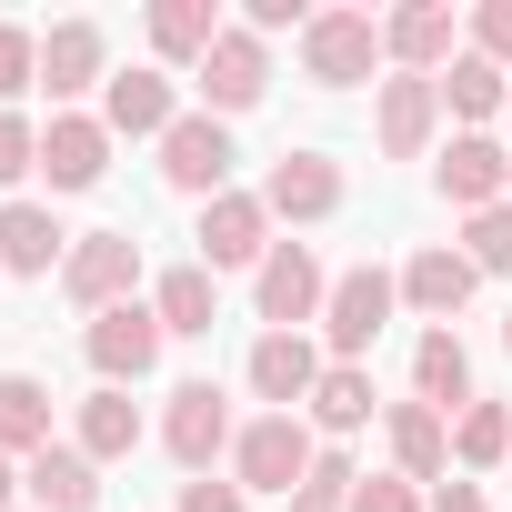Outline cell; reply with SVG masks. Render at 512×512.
Masks as SVG:
<instances>
[{
    "label": "cell",
    "instance_id": "cell-7",
    "mask_svg": "<svg viewBox=\"0 0 512 512\" xmlns=\"http://www.w3.org/2000/svg\"><path fill=\"white\" fill-rule=\"evenodd\" d=\"M161 312L151 302H121V312H101L91 332H81V352H91V372L111 382V392H131V382H151V362H161Z\"/></svg>",
    "mask_w": 512,
    "mask_h": 512
},
{
    "label": "cell",
    "instance_id": "cell-29",
    "mask_svg": "<svg viewBox=\"0 0 512 512\" xmlns=\"http://www.w3.org/2000/svg\"><path fill=\"white\" fill-rule=\"evenodd\" d=\"M131 442H141V402H131V392H111V382H101V392H91V402H81V452H91V462H121V452H131Z\"/></svg>",
    "mask_w": 512,
    "mask_h": 512
},
{
    "label": "cell",
    "instance_id": "cell-33",
    "mask_svg": "<svg viewBox=\"0 0 512 512\" xmlns=\"http://www.w3.org/2000/svg\"><path fill=\"white\" fill-rule=\"evenodd\" d=\"M41 81V31H21V21H0V111H11L21 91Z\"/></svg>",
    "mask_w": 512,
    "mask_h": 512
},
{
    "label": "cell",
    "instance_id": "cell-19",
    "mask_svg": "<svg viewBox=\"0 0 512 512\" xmlns=\"http://www.w3.org/2000/svg\"><path fill=\"white\" fill-rule=\"evenodd\" d=\"M392 462H402V482L422 492V482H452V412H432V402H392Z\"/></svg>",
    "mask_w": 512,
    "mask_h": 512
},
{
    "label": "cell",
    "instance_id": "cell-16",
    "mask_svg": "<svg viewBox=\"0 0 512 512\" xmlns=\"http://www.w3.org/2000/svg\"><path fill=\"white\" fill-rule=\"evenodd\" d=\"M382 61H392V71H412V81H442V71L462 61V41H452V11H432V0L392 11V21H382Z\"/></svg>",
    "mask_w": 512,
    "mask_h": 512
},
{
    "label": "cell",
    "instance_id": "cell-21",
    "mask_svg": "<svg viewBox=\"0 0 512 512\" xmlns=\"http://www.w3.org/2000/svg\"><path fill=\"white\" fill-rule=\"evenodd\" d=\"M472 282H482V272L462 262L452 241H442V251H412V262H402V302H412V312H422L432 332H442V322H452V312L472 302Z\"/></svg>",
    "mask_w": 512,
    "mask_h": 512
},
{
    "label": "cell",
    "instance_id": "cell-17",
    "mask_svg": "<svg viewBox=\"0 0 512 512\" xmlns=\"http://www.w3.org/2000/svg\"><path fill=\"white\" fill-rule=\"evenodd\" d=\"M372 131H382V151H392V161H422V151H432V131H442V81H412V71H392V81H382V111H372Z\"/></svg>",
    "mask_w": 512,
    "mask_h": 512
},
{
    "label": "cell",
    "instance_id": "cell-24",
    "mask_svg": "<svg viewBox=\"0 0 512 512\" xmlns=\"http://www.w3.org/2000/svg\"><path fill=\"white\" fill-rule=\"evenodd\" d=\"M151 312H161V332H171V342H201V332L221 322V282H211L201 262H171V272H161V292H151Z\"/></svg>",
    "mask_w": 512,
    "mask_h": 512
},
{
    "label": "cell",
    "instance_id": "cell-14",
    "mask_svg": "<svg viewBox=\"0 0 512 512\" xmlns=\"http://www.w3.org/2000/svg\"><path fill=\"white\" fill-rule=\"evenodd\" d=\"M101 171H111V121L51 111V131H41V181H51V191H91Z\"/></svg>",
    "mask_w": 512,
    "mask_h": 512
},
{
    "label": "cell",
    "instance_id": "cell-5",
    "mask_svg": "<svg viewBox=\"0 0 512 512\" xmlns=\"http://www.w3.org/2000/svg\"><path fill=\"white\" fill-rule=\"evenodd\" d=\"M161 442H171V462L201 482L231 442H241V422H231V402H221V382H171V412H161Z\"/></svg>",
    "mask_w": 512,
    "mask_h": 512
},
{
    "label": "cell",
    "instance_id": "cell-3",
    "mask_svg": "<svg viewBox=\"0 0 512 512\" xmlns=\"http://www.w3.org/2000/svg\"><path fill=\"white\" fill-rule=\"evenodd\" d=\"M392 302H402V282H392L382 262H362V272H342V282H332V302H322V352H332V362H362V352L382 342V322H392Z\"/></svg>",
    "mask_w": 512,
    "mask_h": 512
},
{
    "label": "cell",
    "instance_id": "cell-36",
    "mask_svg": "<svg viewBox=\"0 0 512 512\" xmlns=\"http://www.w3.org/2000/svg\"><path fill=\"white\" fill-rule=\"evenodd\" d=\"M181 512H251V492L221 482V472H201V482H181Z\"/></svg>",
    "mask_w": 512,
    "mask_h": 512
},
{
    "label": "cell",
    "instance_id": "cell-23",
    "mask_svg": "<svg viewBox=\"0 0 512 512\" xmlns=\"http://www.w3.org/2000/svg\"><path fill=\"white\" fill-rule=\"evenodd\" d=\"M412 392L432 402V412H472V352H462V332H422L412 342Z\"/></svg>",
    "mask_w": 512,
    "mask_h": 512
},
{
    "label": "cell",
    "instance_id": "cell-26",
    "mask_svg": "<svg viewBox=\"0 0 512 512\" xmlns=\"http://www.w3.org/2000/svg\"><path fill=\"white\" fill-rule=\"evenodd\" d=\"M0 452H11V462L51 452V392L31 372H0Z\"/></svg>",
    "mask_w": 512,
    "mask_h": 512
},
{
    "label": "cell",
    "instance_id": "cell-1",
    "mask_svg": "<svg viewBox=\"0 0 512 512\" xmlns=\"http://www.w3.org/2000/svg\"><path fill=\"white\" fill-rule=\"evenodd\" d=\"M312 462H322V442H312V422L302 412H262V422H241V442H231V482L241 492H302L312 482Z\"/></svg>",
    "mask_w": 512,
    "mask_h": 512
},
{
    "label": "cell",
    "instance_id": "cell-31",
    "mask_svg": "<svg viewBox=\"0 0 512 512\" xmlns=\"http://www.w3.org/2000/svg\"><path fill=\"white\" fill-rule=\"evenodd\" d=\"M462 262L472 272H512V201H492V211L462 221Z\"/></svg>",
    "mask_w": 512,
    "mask_h": 512
},
{
    "label": "cell",
    "instance_id": "cell-10",
    "mask_svg": "<svg viewBox=\"0 0 512 512\" xmlns=\"http://www.w3.org/2000/svg\"><path fill=\"white\" fill-rule=\"evenodd\" d=\"M262 272L272 262V211H262V191H221V201H201V272Z\"/></svg>",
    "mask_w": 512,
    "mask_h": 512
},
{
    "label": "cell",
    "instance_id": "cell-35",
    "mask_svg": "<svg viewBox=\"0 0 512 512\" xmlns=\"http://www.w3.org/2000/svg\"><path fill=\"white\" fill-rule=\"evenodd\" d=\"M472 51L492 71H512V0H482V11H472Z\"/></svg>",
    "mask_w": 512,
    "mask_h": 512
},
{
    "label": "cell",
    "instance_id": "cell-15",
    "mask_svg": "<svg viewBox=\"0 0 512 512\" xmlns=\"http://www.w3.org/2000/svg\"><path fill=\"white\" fill-rule=\"evenodd\" d=\"M262 211H272V221H332V211H342V161H322V151H282L272 181H262Z\"/></svg>",
    "mask_w": 512,
    "mask_h": 512
},
{
    "label": "cell",
    "instance_id": "cell-20",
    "mask_svg": "<svg viewBox=\"0 0 512 512\" xmlns=\"http://www.w3.org/2000/svg\"><path fill=\"white\" fill-rule=\"evenodd\" d=\"M21 492H31V512H91L101 502V462L81 442H51V452L21 462Z\"/></svg>",
    "mask_w": 512,
    "mask_h": 512
},
{
    "label": "cell",
    "instance_id": "cell-27",
    "mask_svg": "<svg viewBox=\"0 0 512 512\" xmlns=\"http://www.w3.org/2000/svg\"><path fill=\"white\" fill-rule=\"evenodd\" d=\"M302 412H312V432H332V442H342V432H362V422H372V372H362V362H332V372L312 382V402H302Z\"/></svg>",
    "mask_w": 512,
    "mask_h": 512
},
{
    "label": "cell",
    "instance_id": "cell-38",
    "mask_svg": "<svg viewBox=\"0 0 512 512\" xmlns=\"http://www.w3.org/2000/svg\"><path fill=\"white\" fill-rule=\"evenodd\" d=\"M422 512H492V502H482V482H472V472H452V482H432V502H422Z\"/></svg>",
    "mask_w": 512,
    "mask_h": 512
},
{
    "label": "cell",
    "instance_id": "cell-34",
    "mask_svg": "<svg viewBox=\"0 0 512 512\" xmlns=\"http://www.w3.org/2000/svg\"><path fill=\"white\" fill-rule=\"evenodd\" d=\"M21 171H41V131H31L21 111H0V191H11Z\"/></svg>",
    "mask_w": 512,
    "mask_h": 512
},
{
    "label": "cell",
    "instance_id": "cell-13",
    "mask_svg": "<svg viewBox=\"0 0 512 512\" xmlns=\"http://www.w3.org/2000/svg\"><path fill=\"white\" fill-rule=\"evenodd\" d=\"M432 181H442V201L472 221V211L512 201V151H502V141H482V131H452V151L432 161Z\"/></svg>",
    "mask_w": 512,
    "mask_h": 512
},
{
    "label": "cell",
    "instance_id": "cell-39",
    "mask_svg": "<svg viewBox=\"0 0 512 512\" xmlns=\"http://www.w3.org/2000/svg\"><path fill=\"white\" fill-rule=\"evenodd\" d=\"M11 502H21V462H11V452H0V512H11Z\"/></svg>",
    "mask_w": 512,
    "mask_h": 512
},
{
    "label": "cell",
    "instance_id": "cell-2",
    "mask_svg": "<svg viewBox=\"0 0 512 512\" xmlns=\"http://www.w3.org/2000/svg\"><path fill=\"white\" fill-rule=\"evenodd\" d=\"M322 302H332L322 251L312 241H272V262L251 272V312H262L272 332H302V322H322Z\"/></svg>",
    "mask_w": 512,
    "mask_h": 512
},
{
    "label": "cell",
    "instance_id": "cell-37",
    "mask_svg": "<svg viewBox=\"0 0 512 512\" xmlns=\"http://www.w3.org/2000/svg\"><path fill=\"white\" fill-rule=\"evenodd\" d=\"M352 512H422V492H412L402 472H382V482H362V492H352Z\"/></svg>",
    "mask_w": 512,
    "mask_h": 512
},
{
    "label": "cell",
    "instance_id": "cell-22",
    "mask_svg": "<svg viewBox=\"0 0 512 512\" xmlns=\"http://www.w3.org/2000/svg\"><path fill=\"white\" fill-rule=\"evenodd\" d=\"M61 262H71V231H61L41 201H11V211H0V272L41 282V272H61Z\"/></svg>",
    "mask_w": 512,
    "mask_h": 512
},
{
    "label": "cell",
    "instance_id": "cell-40",
    "mask_svg": "<svg viewBox=\"0 0 512 512\" xmlns=\"http://www.w3.org/2000/svg\"><path fill=\"white\" fill-rule=\"evenodd\" d=\"M502 352H512V312H502Z\"/></svg>",
    "mask_w": 512,
    "mask_h": 512
},
{
    "label": "cell",
    "instance_id": "cell-9",
    "mask_svg": "<svg viewBox=\"0 0 512 512\" xmlns=\"http://www.w3.org/2000/svg\"><path fill=\"white\" fill-rule=\"evenodd\" d=\"M161 181L191 191V201H221V191H231V131H221L211 111H181V121L161 131Z\"/></svg>",
    "mask_w": 512,
    "mask_h": 512
},
{
    "label": "cell",
    "instance_id": "cell-6",
    "mask_svg": "<svg viewBox=\"0 0 512 512\" xmlns=\"http://www.w3.org/2000/svg\"><path fill=\"white\" fill-rule=\"evenodd\" d=\"M131 282H141V241H131V231H81V241H71V262H61V292H71L91 322L121 312Z\"/></svg>",
    "mask_w": 512,
    "mask_h": 512
},
{
    "label": "cell",
    "instance_id": "cell-30",
    "mask_svg": "<svg viewBox=\"0 0 512 512\" xmlns=\"http://www.w3.org/2000/svg\"><path fill=\"white\" fill-rule=\"evenodd\" d=\"M492 462H512V412L502 402H472L452 422V472H492Z\"/></svg>",
    "mask_w": 512,
    "mask_h": 512
},
{
    "label": "cell",
    "instance_id": "cell-11",
    "mask_svg": "<svg viewBox=\"0 0 512 512\" xmlns=\"http://www.w3.org/2000/svg\"><path fill=\"white\" fill-rule=\"evenodd\" d=\"M322 372H332V352H322L312 332H262V342H251V362H241V382L262 392L272 412H302Z\"/></svg>",
    "mask_w": 512,
    "mask_h": 512
},
{
    "label": "cell",
    "instance_id": "cell-28",
    "mask_svg": "<svg viewBox=\"0 0 512 512\" xmlns=\"http://www.w3.org/2000/svg\"><path fill=\"white\" fill-rule=\"evenodd\" d=\"M502 101H512V71H492L482 51H462V61L442 71V111H452V121H492Z\"/></svg>",
    "mask_w": 512,
    "mask_h": 512
},
{
    "label": "cell",
    "instance_id": "cell-8",
    "mask_svg": "<svg viewBox=\"0 0 512 512\" xmlns=\"http://www.w3.org/2000/svg\"><path fill=\"white\" fill-rule=\"evenodd\" d=\"M262 91H272V41L251 31V21H231V31L211 41V61H201V111L231 121V111H251Z\"/></svg>",
    "mask_w": 512,
    "mask_h": 512
},
{
    "label": "cell",
    "instance_id": "cell-12",
    "mask_svg": "<svg viewBox=\"0 0 512 512\" xmlns=\"http://www.w3.org/2000/svg\"><path fill=\"white\" fill-rule=\"evenodd\" d=\"M41 91H51V101L111 91V31H101V21H51V31H41Z\"/></svg>",
    "mask_w": 512,
    "mask_h": 512
},
{
    "label": "cell",
    "instance_id": "cell-25",
    "mask_svg": "<svg viewBox=\"0 0 512 512\" xmlns=\"http://www.w3.org/2000/svg\"><path fill=\"white\" fill-rule=\"evenodd\" d=\"M221 31H231V21L211 11V0H161V11H151V51H161L171 71H201Z\"/></svg>",
    "mask_w": 512,
    "mask_h": 512
},
{
    "label": "cell",
    "instance_id": "cell-18",
    "mask_svg": "<svg viewBox=\"0 0 512 512\" xmlns=\"http://www.w3.org/2000/svg\"><path fill=\"white\" fill-rule=\"evenodd\" d=\"M101 121H111V141H161V131L181 121V101H171V71H111V91H101Z\"/></svg>",
    "mask_w": 512,
    "mask_h": 512
},
{
    "label": "cell",
    "instance_id": "cell-4",
    "mask_svg": "<svg viewBox=\"0 0 512 512\" xmlns=\"http://www.w3.org/2000/svg\"><path fill=\"white\" fill-rule=\"evenodd\" d=\"M302 71H312L322 91L372 81V71H382V21H372V11H312V31H302Z\"/></svg>",
    "mask_w": 512,
    "mask_h": 512
},
{
    "label": "cell",
    "instance_id": "cell-32",
    "mask_svg": "<svg viewBox=\"0 0 512 512\" xmlns=\"http://www.w3.org/2000/svg\"><path fill=\"white\" fill-rule=\"evenodd\" d=\"M352 492H362L352 452H322V462H312V482L292 492V512H352Z\"/></svg>",
    "mask_w": 512,
    "mask_h": 512
}]
</instances>
